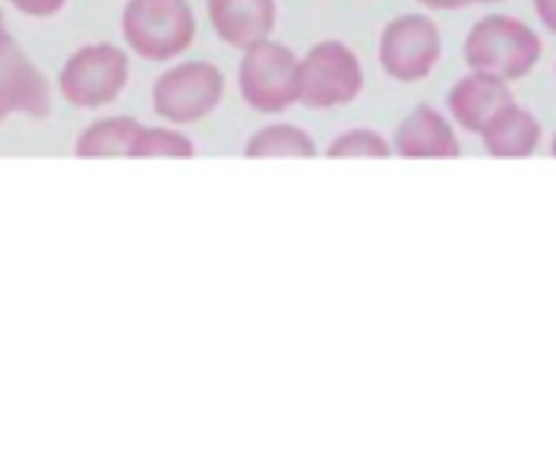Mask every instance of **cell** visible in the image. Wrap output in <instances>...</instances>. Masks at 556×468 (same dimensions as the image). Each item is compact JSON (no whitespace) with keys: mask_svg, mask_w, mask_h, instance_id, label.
<instances>
[{"mask_svg":"<svg viewBox=\"0 0 556 468\" xmlns=\"http://www.w3.org/2000/svg\"><path fill=\"white\" fill-rule=\"evenodd\" d=\"M117 26L127 52L143 62L182 59L199 36V16L189 0H127Z\"/></svg>","mask_w":556,"mask_h":468,"instance_id":"obj_1","label":"cell"},{"mask_svg":"<svg viewBox=\"0 0 556 468\" xmlns=\"http://www.w3.org/2000/svg\"><path fill=\"white\" fill-rule=\"evenodd\" d=\"M130 81V52L124 42H85L68 52L55 72V91L75 111H101L114 104Z\"/></svg>","mask_w":556,"mask_h":468,"instance_id":"obj_2","label":"cell"},{"mask_svg":"<svg viewBox=\"0 0 556 468\" xmlns=\"http://www.w3.org/2000/svg\"><path fill=\"white\" fill-rule=\"evenodd\" d=\"M541 55H544V42L534 33V26L508 13L482 16L463 42V59L469 72H485L508 85L528 78L541 62Z\"/></svg>","mask_w":556,"mask_h":468,"instance_id":"obj_3","label":"cell"},{"mask_svg":"<svg viewBox=\"0 0 556 468\" xmlns=\"http://www.w3.org/2000/svg\"><path fill=\"white\" fill-rule=\"evenodd\" d=\"M225 72L208 59H173L150 88L153 114L176 127H192L212 117L225 101Z\"/></svg>","mask_w":556,"mask_h":468,"instance_id":"obj_4","label":"cell"},{"mask_svg":"<svg viewBox=\"0 0 556 468\" xmlns=\"http://www.w3.org/2000/svg\"><path fill=\"white\" fill-rule=\"evenodd\" d=\"M238 94L257 114H283L287 107L300 104V55L287 46L261 39L241 49L238 59Z\"/></svg>","mask_w":556,"mask_h":468,"instance_id":"obj_5","label":"cell"},{"mask_svg":"<svg viewBox=\"0 0 556 468\" xmlns=\"http://www.w3.org/2000/svg\"><path fill=\"white\" fill-rule=\"evenodd\" d=\"M365 88V65L342 39H319L300 55V104L332 111L352 104Z\"/></svg>","mask_w":556,"mask_h":468,"instance_id":"obj_6","label":"cell"},{"mask_svg":"<svg viewBox=\"0 0 556 468\" xmlns=\"http://www.w3.org/2000/svg\"><path fill=\"white\" fill-rule=\"evenodd\" d=\"M443 55L440 26L424 13L394 16L378 39V62L397 81H424Z\"/></svg>","mask_w":556,"mask_h":468,"instance_id":"obj_7","label":"cell"},{"mask_svg":"<svg viewBox=\"0 0 556 468\" xmlns=\"http://www.w3.org/2000/svg\"><path fill=\"white\" fill-rule=\"evenodd\" d=\"M52 114V85L46 72L13 39L0 49V124L10 117L46 121Z\"/></svg>","mask_w":556,"mask_h":468,"instance_id":"obj_8","label":"cell"},{"mask_svg":"<svg viewBox=\"0 0 556 468\" xmlns=\"http://www.w3.org/2000/svg\"><path fill=\"white\" fill-rule=\"evenodd\" d=\"M391 147L404 160H456L463 153L453 117L433 104H417L397 124Z\"/></svg>","mask_w":556,"mask_h":468,"instance_id":"obj_9","label":"cell"},{"mask_svg":"<svg viewBox=\"0 0 556 468\" xmlns=\"http://www.w3.org/2000/svg\"><path fill=\"white\" fill-rule=\"evenodd\" d=\"M205 16H208L212 33L225 46L241 52L274 36L277 0H205Z\"/></svg>","mask_w":556,"mask_h":468,"instance_id":"obj_10","label":"cell"},{"mask_svg":"<svg viewBox=\"0 0 556 468\" xmlns=\"http://www.w3.org/2000/svg\"><path fill=\"white\" fill-rule=\"evenodd\" d=\"M511 101H515V94H511L508 81L485 75V72H469L450 88L446 111L456 127H463L469 134H482V127Z\"/></svg>","mask_w":556,"mask_h":468,"instance_id":"obj_11","label":"cell"},{"mask_svg":"<svg viewBox=\"0 0 556 468\" xmlns=\"http://www.w3.org/2000/svg\"><path fill=\"white\" fill-rule=\"evenodd\" d=\"M479 137H482L489 156H495V160H525V156L538 153V147L544 140V127L528 107L511 101L482 127Z\"/></svg>","mask_w":556,"mask_h":468,"instance_id":"obj_12","label":"cell"},{"mask_svg":"<svg viewBox=\"0 0 556 468\" xmlns=\"http://www.w3.org/2000/svg\"><path fill=\"white\" fill-rule=\"evenodd\" d=\"M143 124L130 114H101L88 121L75 137L78 160H130L134 137Z\"/></svg>","mask_w":556,"mask_h":468,"instance_id":"obj_13","label":"cell"},{"mask_svg":"<svg viewBox=\"0 0 556 468\" xmlns=\"http://www.w3.org/2000/svg\"><path fill=\"white\" fill-rule=\"evenodd\" d=\"M244 156L248 160H313L319 156V147L313 134L303 130L300 124L274 121L244 140Z\"/></svg>","mask_w":556,"mask_h":468,"instance_id":"obj_14","label":"cell"},{"mask_svg":"<svg viewBox=\"0 0 556 468\" xmlns=\"http://www.w3.org/2000/svg\"><path fill=\"white\" fill-rule=\"evenodd\" d=\"M195 140L176 124H143L134 137L130 160H192Z\"/></svg>","mask_w":556,"mask_h":468,"instance_id":"obj_15","label":"cell"},{"mask_svg":"<svg viewBox=\"0 0 556 468\" xmlns=\"http://www.w3.org/2000/svg\"><path fill=\"white\" fill-rule=\"evenodd\" d=\"M391 153H394L391 140H384L371 127H352L326 147L329 160H388Z\"/></svg>","mask_w":556,"mask_h":468,"instance_id":"obj_16","label":"cell"},{"mask_svg":"<svg viewBox=\"0 0 556 468\" xmlns=\"http://www.w3.org/2000/svg\"><path fill=\"white\" fill-rule=\"evenodd\" d=\"M7 3L20 16H29V20H52L68 7V0H7Z\"/></svg>","mask_w":556,"mask_h":468,"instance_id":"obj_17","label":"cell"},{"mask_svg":"<svg viewBox=\"0 0 556 468\" xmlns=\"http://www.w3.org/2000/svg\"><path fill=\"white\" fill-rule=\"evenodd\" d=\"M534 10H538V20L556 36V0H534Z\"/></svg>","mask_w":556,"mask_h":468,"instance_id":"obj_18","label":"cell"},{"mask_svg":"<svg viewBox=\"0 0 556 468\" xmlns=\"http://www.w3.org/2000/svg\"><path fill=\"white\" fill-rule=\"evenodd\" d=\"M417 3H424L430 10H463V7H469V0H417Z\"/></svg>","mask_w":556,"mask_h":468,"instance_id":"obj_19","label":"cell"},{"mask_svg":"<svg viewBox=\"0 0 556 468\" xmlns=\"http://www.w3.org/2000/svg\"><path fill=\"white\" fill-rule=\"evenodd\" d=\"M10 42H13V36H10V29H7V13H3V7H0V49L10 46Z\"/></svg>","mask_w":556,"mask_h":468,"instance_id":"obj_20","label":"cell"},{"mask_svg":"<svg viewBox=\"0 0 556 468\" xmlns=\"http://www.w3.org/2000/svg\"><path fill=\"white\" fill-rule=\"evenodd\" d=\"M551 156H556V130L554 137H551Z\"/></svg>","mask_w":556,"mask_h":468,"instance_id":"obj_21","label":"cell"},{"mask_svg":"<svg viewBox=\"0 0 556 468\" xmlns=\"http://www.w3.org/2000/svg\"><path fill=\"white\" fill-rule=\"evenodd\" d=\"M469 3H502V0H469Z\"/></svg>","mask_w":556,"mask_h":468,"instance_id":"obj_22","label":"cell"}]
</instances>
